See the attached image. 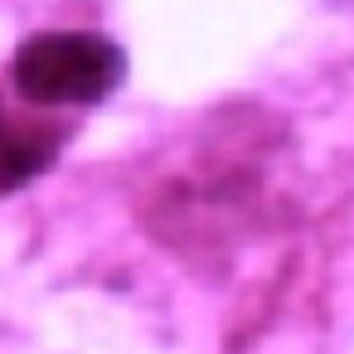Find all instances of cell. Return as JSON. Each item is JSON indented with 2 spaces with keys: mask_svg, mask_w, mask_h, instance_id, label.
Listing matches in <instances>:
<instances>
[{
  "mask_svg": "<svg viewBox=\"0 0 354 354\" xmlns=\"http://www.w3.org/2000/svg\"><path fill=\"white\" fill-rule=\"evenodd\" d=\"M68 131L73 127L59 112L35 107L20 93L0 88V194H10V189L39 180L59 160Z\"/></svg>",
  "mask_w": 354,
  "mask_h": 354,
  "instance_id": "obj_2",
  "label": "cell"
},
{
  "mask_svg": "<svg viewBox=\"0 0 354 354\" xmlns=\"http://www.w3.org/2000/svg\"><path fill=\"white\" fill-rule=\"evenodd\" d=\"M127 73V59L117 39L97 30H39L20 39L10 59V93H20L35 107L49 112H73V107H97L117 93Z\"/></svg>",
  "mask_w": 354,
  "mask_h": 354,
  "instance_id": "obj_1",
  "label": "cell"
}]
</instances>
